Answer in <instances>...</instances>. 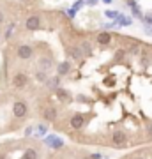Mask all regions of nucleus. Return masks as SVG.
Segmentation results:
<instances>
[{
    "label": "nucleus",
    "mask_w": 152,
    "mask_h": 159,
    "mask_svg": "<svg viewBox=\"0 0 152 159\" xmlns=\"http://www.w3.org/2000/svg\"><path fill=\"white\" fill-rule=\"evenodd\" d=\"M126 142H127V136L124 131H115L112 134V143L115 147H122V145H126Z\"/></svg>",
    "instance_id": "obj_1"
},
{
    "label": "nucleus",
    "mask_w": 152,
    "mask_h": 159,
    "mask_svg": "<svg viewBox=\"0 0 152 159\" xmlns=\"http://www.w3.org/2000/svg\"><path fill=\"white\" fill-rule=\"evenodd\" d=\"M12 113H14V117H18V119L25 117V115H27V104L23 101H16L12 104Z\"/></svg>",
    "instance_id": "obj_2"
},
{
    "label": "nucleus",
    "mask_w": 152,
    "mask_h": 159,
    "mask_svg": "<svg viewBox=\"0 0 152 159\" xmlns=\"http://www.w3.org/2000/svg\"><path fill=\"white\" fill-rule=\"evenodd\" d=\"M34 55V50L30 48L28 44H21L20 48H18V57L23 58V60H27V58H30Z\"/></svg>",
    "instance_id": "obj_3"
},
{
    "label": "nucleus",
    "mask_w": 152,
    "mask_h": 159,
    "mask_svg": "<svg viewBox=\"0 0 152 159\" xmlns=\"http://www.w3.org/2000/svg\"><path fill=\"white\" fill-rule=\"evenodd\" d=\"M27 81H28L27 74H23V73H18L16 76L12 78V85H14V87H18V89H21V87H25V85H27Z\"/></svg>",
    "instance_id": "obj_4"
},
{
    "label": "nucleus",
    "mask_w": 152,
    "mask_h": 159,
    "mask_svg": "<svg viewBox=\"0 0 152 159\" xmlns=\"http://www.w3.org/2000/svg\"><path fill=\"white\" fill-rule=\"evenodd\" d=\"M39 25H41L39 16H30L27 21H25V27H27V30H37V29H39Z\"/></svg>",
    "instance_id": "obj_5"
},
{
    "label": "nucleus",
    "mask_w": 152,
    "mask_h": 159,
    "mask_svg": "<svg viewBox=\"0 0 152 159\" xmlns=\"http://www.w3.org/2000/svg\"><path fill=\"white\" fill-rule=\"evenodd\" d=\"M69 124H71V127H73V129H81V127H83V124H85V120H83V117H81V115H74Z\"/></svg>",
    "instance_id": "obj_6"
},
{
    "label": "nucleus",
    "mask_w": 152,
    "mask_h": 159,
    "mask_svg": "<svg viewBox=\"0 0 152 159\" xmlns=\"http://www.w3.org/2000/svg\"><path fill=\"white\" fill-rule=\"evenodd\" d=\"M46 143H48V145H51L53 148L64 147V142L60 140V138H57V136H48V138H46Z\"/></svg>",
    "instance_id": "obj_7"
},
{
    "label": "nucleus",
    "mask_w": 152,
    "mask_h": 159,
    "mask_svg": "<svg viewBox=\"0 0 152 159\" xmlns=\"http://www.w3.org/2000/svg\"><path fill=\"white\" fill-rule=\"evenodd\" d=\"M110 41H112V34L110 32H101V34H97V43L99 44H110Z\"/></svg>",
    "instance_id": "obj_8"
},
{
    "label": "nucleus",
    "mask_w": 152,
    "mask_h": 159,
    "mask_svg": "<svg viewBox=\"0 0 152 159\" xmlns=\"http://www.w3.org/2000/svg\"><path fill=\"white\" fill-rule=\"evenodd\" d=\"M39 67L43 69V71H50V69L53 67V62H51V58H48V57L39 58Z\"/></svg>",
    "instance_id": "obj_9"
},
{
    "label": "nucleus",
    "mask_w": 152,
    "mask_h": 159,
    "mask_svg": "<svg viewBox=\"0 0 152 159\" xmlns=\"http://www.w3.org/2000/svg\"><path fill=\"white\" fill-rule=\"evenodd\" d=\"M58 76H64V74H69V71H71V64L69 62H62V64H58Z\"/></svg>",
    "instance_id": "obj_10"
},
{
    "label": "nucleus",
    "mask_w": 152,
    "mask_h": 159,
    "mask_svg": "<svg viewBox=\"0 0 152 159\" xmlns=\"http://www.w3.org/2000/svg\"><path fill=\"white\" fill-rule=\"evenodd\" d=\"M117 23L120 25V27H129L131 23H133V18H129V16H120V14H118Z\"/></svg>",
    "instance_id": "obj_11"
},
{
    "label": "nucleus",
    "mask_w": 152,
    "mask_h": 159,
    "mask_svg": "<svg viewBox=\"0 0 152 159\" xmlns=\"http://www.w3.org/2000/svg\"><path fill=\"white\" fill-rule=\"evenodd\" d=\"M69 55H71V57L74 58V60H80V58H81V48H69Z\"/></svg>",
    "instance_id": "obj_12"
},
{
    "label": "nucleus",
    "mask_w": 152,
    "mask_h": 159,
    "mask_svg": "<svg viewBox=\"0 0 152 159\" xmlns=\"http://www.w3.org/2000/svg\"><path fill=\"white\" fill-rule=\"evenodd\" d=\"M44 119L46 120H55L57 119V110L55 108H46L44 110Z\"/></svg>",
    "instance_id": "obj_13"
},
{
    "label": "nucleus",
    "mask_w": 152,
    "mask_h": 159,
    "mask_svg": "<svg viewBox=\"0 0 152 159\" xmlns=\"http://www.w3.org/2000/svg\"><path fill=\"white\" fill-rule=\"evenodd\" d=\"M131 11H133V16H135V18H140V20H143V14H141V9H140V6H138V4L131 7Z\"/></svg>",
    "instance_id": "obj_14"
},
{
    "label": "nucleus",
    "mask_w": 152,
    "mask_h": 159,
    "mask_svg": "<svg viewBox=\"0 0 152 159\" xmlns=\"http://www.w3.org/2000/svg\"><path fill=\"white\" fill-rule=\"evenodd\" d=\"M23 159H37V152H35L34 148H28L27 152H25V156H23Z\"/></svg>",
    "instance_id": "obj_15"
},
{
    "label": "nucleus",
    "mask_w": 152,
    "mask_h": 159,
    "mask_svg": "<svg viewBox=\"0 0 152 159\" xmlns=\"http://www.w3.org/2000/svg\"><path fill=\"white\" fill-rule=\"evenodd\" d=\"M118 14H120L118 11H112V9H108V11H104V16H106V18H110V20H117V18H118Z\"/></svg>",
    "instance_id": "obj_16"
},
{
    "label": "nucleus",
    "mask_w": 152,
    "mask_h": 159,
    "mask_svg": "<svg viewBox=\"0 0 152 159\" xmlns=\"http://www.w3.org/2000/svg\"><path fill=\"white\" fill-rule=\"evenodd\" d=\"M35 78H37V81H41V83H46V81H48V76H46V71H39V73L35 74Z\"/></svg>",
    "instance_id": "obj_17"
},
{
    "label": "nucleus",
    "mask_w": 152,
    "mask_h": 159,
    "mask_svg": "<svg viewBox=\"0 0 152 159\" xmlns=\"http://www.w3.org/2000/svg\"><path fill=\"white\" fill-rule=\"evenodd\" d=\"M57 94H58L60 99H69V97H71V94H69L67 90H62V89H57Z\"/></svg>",
    "instance_id": "obj_18"
},
{
    "label": "nucleus",
    "mask_w": 152,
    "mask_h": 159,
    "mask_svg": "<svg viewBox=\"0 0 152 159\" xmlns=\"http://www.w3.org/2000/svg\"><path fill=\"white\" fill-rule=\"evenodd\" d=\"M81 53H87V55L92 53V48H90V44L87 43V41H83V44H81Z\"/></svg>",
    "instance_id": "obj_19"
},
{
    "label": "nucleus",
    "mask_w": 152,
    "mask_h": 159,
    "mask_svg": "<svg viewBox=\"0 0 152 159\" xmlns=\"http://www.w3.org/2000/svg\"><path fill=\"white\" fill-rule=\"evenodd\" d=\"M50 83L48 85L51 87V89H58V83H60V78H53V80H48Z\"/></svg>",
    "instance_id": "obj_20"
},
{
    "label": "nucleus",
    "mask_w": 152,
    "mask_h": 159,
    "mask_svg": "<svg viewBox=\"0 0 152 159\" xmlns=\"http://www.w3.org/2000/svg\"><path fill=\"white\" fill-rule=\"evenodd\" d=\"M143 21H145V25H150L152 27V12H147L145 16H143Z\"/></svg>",
    "instance_id": "obj_21"
},
{
    "label": "nucleus",
    "mask_w": 152,
    "mask_h": 159,
    "mask_svg": "<svg viewBox=\"0 0 152 159\" xmlns=\"http://www.w3.org/2000/svg\"><path fill=\"white\" fill-rule=\"evenodd\" d=\"M104 85H106V87H113V85H115V78H112V76L104 78Z\"/></svg>",
    "instance_id": "obj_22"
},
{
    "label": "nucleus",
    "mask_w": 152,
    "mask_h": 159,
    "mask_svg": "<svg viewBox=\"0 0 152 159\" xmlns=\"http://www.w3.org/2000/svg\"><path fill=\"white\" fill-rule=\"evenodd\" d=\"M66 14H67L69 20H73V18L76 16V9H74V7H71V9H67V11H66Z\"/></svg>",
    "instance_id": "obj_23"
},
{
    "label": "nucleus",
    "mask_w": 152,
    "mask_h": 159,
    "mask_svg": "<svg viewBox=\"0 0 152 159\" xmlns=\"http://www.w3.org/2000/svg\"><path fill=\"white\" fill-rule=\"evenodd\" d=\"M85 6V2H83V0H76V2H74V9H76V11H78V9H81V7H83Z\"/></svg>",
    "instance_id": "obj_24"
},
{
    "label": "nucleus",
    "mask_w": 152,
    "mask_h": 159,
    "mask_svg": "<svg viewBox=\"0 0 152 159\" xmlns=\"http://www.w3.org/2000/svg\"><path fill=\"white\" fill-rule=\"evenodd\" d=\"M124 53H126V51H124V50H118V51H117V53H115V60H120V58L124 57Z\"/></svg>",
    "instance_id": "obj_25"
},
{
    "label": "nucleus",
    "mask_w": 152,
    "mask_h": 159,
    "mask_svg": "<svg viewBox=\"0 0 152 159\" xmlns=\"http://www.w3.org/2000/svg\"><path fill=\"white\" fill-rule=\"evenodd\" d=\"M145 34L152 35V27H150V25H147V27H145Z\"/></svg>",
    "instance_id": "obj_26"
},
{
    "label": "nucleus",
    "mask_w": 152,
    "mask_h": 159,
    "mask_svg": "<svg viewBox=\"0 0 152 159\" xmlns=\"http://www.w3.org/2000/svg\"><path fill=\"white\" fill-rule=\"evenodd\" d=\"M124 2L127 4V6H131V7H133V6H136V2H135V0H124Z\"/></svg>",
    "instance_id": "obj_27"
},
{
    "label": "nucleus",
    "mask_w": 152,
    "mask_h": 159,
    "mask_svg": "<svg viewBox=\"0 0 152 159\" xmlns=\"http://www.w3.org/2000/svg\"><path fill=\"white\" fill-rule=\"evenodd\" d=\"M46 133V127L44 125H39V134H44Z\"/></svg>",
    "instance_id": "obj_28"
},
{
    "label": "nucleus",
    "mask_w": 152,
    "mask_h": 159,
    "mask_svg": "<svg viewBox=\"0 0 152 159\" xmlns=\"http://www.w3.org/2000/svg\"><path fill=\"white\" fill-rule=\"evenodd\" d=\"M147 133H149V136L152 138V124H149V127H147Z\"/></svg>",
    "instance_id": "obj_29"
},
{
    "label": "nucleus",
    "mask_w": 152,
    "mask_h": 159,
    "mask_svg": "<svg viewBox=\"0 0 152 159\" xmlns=\"http://www.w3.org/2000/svg\"><path fill=\"white\" fill-rule=\"evenodd\" d=\"M96 2H97V0H87L85 4H89V6H96Z\"/></svg>",
    "instance_id": "obj_30"
},
{
    "label": "nucleus",
    "mask_w": 152,
    "mask_h": 159,
    "mask_svg": "<svg viewBox=\"0 0 152 159\" xmlns=\"http://www.w3.org/2000/svg\"><path fill=\"white\" fill-rule=\"evenodd\" d=\"M92 159H101V156H99V154H94V156H92Z\"/></svg>",
    "instance_id": "obj_31"
},
{
    "label": "nucleus",
    "mask_w": 152,
    "mask_h": 159,
    "mask_svg": "<svg viewBox=\"0 0 152 159\" xmlns=\"http://www.w3.org/2000/svg\"><path fill=\"white\" fill-rule=\"evenodd\" d=\"M2 21H4V12L0 11V23H2Z\"/></svg>",
    "instance_id": "obj_32"
},
{
    "label": "nucleus",
    "mask_w": 152,
    "mask_h": 159,
    "mask_svg": "<svg viewBox=\"0 0 152 159\" xmlns=\"http://www.w3.org/2000/svg\"><path fill=\"white\" fill-rule=\"evenodd\" d=\"M103 2H104V4H112L113 0H103Z\"/></svg>",
    "instance_id": "obj_33"
}]
</instances>
